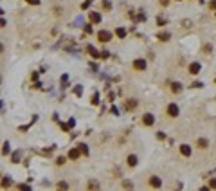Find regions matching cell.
<instances>
[{"label":"cell","instance_id":"6da1fadb","mask_svg":"<svg viewBox=\"0 0 216 191\" xmlns=\"http://www.w3.org/2000/svg\"><path fill=\"white\" fill-rule=\"evenodd\" d=\"M97 40H99V42H103V44H106V42H110V40H112V33H110V31H106V29L99 31V33H97Z\"/></svg>","mask_w":216,"mask_h":191},{"label":"cell","instance_id":"7a4b0ae2","mask_svg":"<svg viewBox=\"0 0 216 191\" xmlns=\"http://www.w3.org/2000/svg\"><path fill=\"white\" fill-rule=\"evenodd\" d=\"M167 114H169L171 117H177V116H178V114H180L178 106H177V105H175V103H169V105H167Z\"/></svg>","mask_w":216,"mask_h":191},{"label":"cell","instance_id":"3957f363","mask_svg":"<svg viewBox=\"0 0 216 191\" xmlns=\"http://www.w3.org/2000/svg\"><path fill=\"white\" fill-rule=\"evenodd\" d=\"M133 69L135 70H144L146 69V59H135L133 61Z\"/></svg>","mask_w":216,"mask_h":191},{"label":"cell","instance_id":"277c9868","mask_svg":"<svg viewBox=\"0 0 216 191\" xmlns=\"http://www.w3.org/2000/svg\"><path fill=\"white\" fill-rule=\"evenodd\" d=\"M142 123L146 126H151L153 123H155V117L151 116V114H144V117H142Z\"/></svg>","mask_w":216,"mask_h":191},{"label":"cell","instance_id":"5b68a950","mask_svg":"<svg viewBox=\"0 0 216 191\" xmlns=\"http://www.w3.org/2000/svg\"><path fill=\"white\" fill-rule=\"evenodd\" d=\"M126 162H128V166L130 168H135L137 166V162H139V159H137V155H128V159H126Z\"/></svg>","mask_w":216,"mask_h":191},{"label":"cell","instance_id":"8992f818","mask_svg":"<svg viewBox=\"0 0 216 191\" xmlns=\"http://www.w3.org/2000/svg\"><path fill=\"white\" fill-rule=\"evenodd\" d=\"M150 186H153V188H160V186H162V180H160L158 177H150Z\"/></svg>","mask_w":216,"mask_h":191},{"label":"cell","instance_id":"52a82bcc","mask_svg":"<svg viewBox=\"0 0 216 191\" xmlns=\"http://www.w3.org/2000/svg\"><path fill=\"white\" fill-rule=\"evenodd\" d=\"M69 159H72V161L79 159V148H72L70 152H69Z\"/></svg>","mask_w":216,"mask_h":191},{"label":"cell","instance_id":"ba28073f","mask_svg":"<svg viewBox=\"0 0 216 191\" xmlns=\"http://www.w3.org/2000/svg\"><path fill=\"white\" fill-rule=\"evenodd\" d=\"M180 153L184 155V157H189V155H191V146H187V144H182V146H180Z\"/></svg>","mask_w":216,"mask_h":191},{"label":"cell","instance_id":"9c48e42d","mask_svg":"<svg viewBox=\"0 0 216 191\" xmlns=\"http://www.w3.org/2000/svg\"><path fill=\"white\" fill-rule=\"evenodd\" d=\"M88 18H90V22H94V23H99L101 22V15L99 13H90V15H88Z\"/></svg>","mask_w":216,"mask_h":191},{"label":"cell","instance_id":"30bf717a","mask_svg":"<svg viewBox=\"0 0 216 191\" xmlns=\"http://www.w3.org/2000/svg\"><path fill=\"white\" fill-rule=\"evenodd\" d=\"M86 51H88V54H90L92 58H101V52H97L92 45H88V47H86Z\"/></svg>","mask_w":216,"mask_h":191},{"label":"cell","instance_id":"8fae6325","mask_svg":"<svg viewBox=\"0 0 216 191\" xmlns=\"http://www.w3.org/2000/svg\"><path fill=\"white\" fill-rule=\"evenodd\" d=\"M189 72L191 74H198L200 72V63H191V65H189Z\"/></svg>","mask_w":216,"mask_h":191},{"label":"cell","instance_id":"7c38bea8","mask_svg":"<svg viewBox=\"0 0 216 191\" xmlns=\"http://www.w3.org/2000/svg\"><path fill=\"white\" fill-rule=\"evenodd\" d=\"M171 90L175 92V94H178V92H182V85L175 81V83H171Z\"/></svg>","mask_w":216,"mask_h":191},{"label":"cell","instance_id":"4fadbf2b","mask_svg":"<svg viewBox=\"0 0 216 191\" xmlns=\"http://www.w3.org/2000/svg\"><path fill=\"white\" fill-rule=\"evenodd\" d=\"M79 152H81V155H88V146H86L85 142H79Z\"/></svg>","mask_w":216,"mask_h":191},{"label":"cell","instance_id":"5bb4252c","mask_svg":"<svg viewBox=\"0 0 216 191\" xmlns=\"http://www.w3.org/2000/svg\"><path fill=\"white\" fill-rule=\"evenodd\" d=\"M137 106V101H133V99H130V101H126V110H133Z\"/></svg>","mask_w":216,"mask_h":191},{"label":"cell","instance_id":"9a60e30c","mask_svg":"<svg viewBox=\"0 0 216 191\" xmlns=\"http://www.w3.org/2000/svg\"><path fill=\"white\" fill-rule=\"evenodd\" d=\"M72 126H74V119H70V121H69L67 125H61V128H63L65 132H69V130H70Z\"/></svg>","mask_w":216,"mask_h":191},{"label":"cell","instance_id":"2e32d148","mask_svg":"<svg viewBox=\"0 0 216 191\" xmlns=\"http://www.w3.org/2000/svg\"><path fill=\"white\" fill-rule=\"evenodd\" d=\"M115 34H117L119 38H124L126 36V31L122 29V27H119V29H115Z\"/></svg>","mask_w":216,"mask_h":191},{"label":"cell","instance_id":"e0dca14e","mask_svg":"<svg viewBox=\"0 0 216 191\" xmlns=\"http://www.w3.org/2000/svg\"><path fill=\"white\" fill-rule=\"evenodd\" d=\"M158 40H160V42H167V40H169V34H167V33H160V34H158Z\"/></svg>","mask_w":216,"mask_h":191},{"label":"cell","instance_id":"ac0fdd59","mask_svg":"<svg viewBox=\"0 0 216 191\" xmlns=\"http://www.w3.org/2000/svg\"><path fill=\"white\" fill-rule=\"evenodd\" d=\"M20 159H22V152H14V155H13V162H20Z\"/></svg>","mask_w":216,"mask_h":191},{"label":"cell","instance_id":"d6986e66","mask_svg":"<svg viewBox=\"0 0 216 191\" xmlns=\"http://www.w3.org/2000/svg\"><path fill=\"white\" fill-rule=\"evenodd\" d=\"M2 152H4V155H9V152H11V146H9V142H6V144H4V150H2Z\"/></svg>","mask_w":216,"mask_h":191},{"label":"cell","instance_id":"ffe728a7","mask_svg":"<svg viewBox=\"0 0 216 191\" xmlns=\"http://www.w3.org/2000/svg\"><path fill=\"white\" fill-rule=\"evenodd\" d=\"M209 9H211V11H216V0H209Z\"/></svg>","mask_w":216,"mask_h":191},{"label":"cell","instance_id":"44dd1931","mask_svg":"<svg viewBox=\"0 0 216 191\" xmlns=\"http://www.w3.org/2000/svg\"><path fill=\"white\" fill-rule=\"evenodd\" d=\"M74 94H76V96H81V94H83V87H81V85H79V87H76V88H74Z\"/></svg>","mask_w":216,"mask_h":191},{"label":"cell","instance_id":"7402d4cb","mask_svg":"<svg viewBox=\"0 0 216 191\" xmlns=\"http://www.w3.org/2000/svg\"><path fill=\"white\" fill-rule=\"evenodd\" d=\"M103 8L106 9V11H110V9H112V4H110L108 0H105V2H103Z\"/></svg>","mask_w":216,"mask_h":191},{"label":"cell","instance_id":"603a6c76","mask_svg":"<svg viewBox=\"0 0 216 191\" xmlns=\"http://www.w3.org/2000/svg\"><path fill=\"white\" fill-rule=\"evenodd\" d=\"M9 186H11V180H9V178H4V180H2V188H9Z\"/></svg>","mask_w":216,"mask_h":191},{"label":"cell","instance_id":"cb8c5ba5","mask_svg":"<svg viewBox=\"0 0 216 191\" xmlns=\"http://www.w3.org/2000/svg\"><path fill=\"white\" fill-rule=\"evenodd\" d=\"M207 144H209V142L205 139H200V141H198V146H200V148H205Z\"/></svg>","mask_w":216,"mask_h":191},{"label":"cell","instance_id":"d4e9b609","mask_svg":"<svg viewBox=\"0 0 216 191\" xmlns=\"http://www.w3.org/2000/svg\"><path fill=\"white\" fill-rule=\"evenodd\" d=\"M157 25H166V20L162 18V16H158L157 18Z\"/></svg>","mask_w":216,"mask_h":191},{"label":"cell","instance_id":"484cf974","mask_svg":"<svg viewBox=\"0 0 216 191\" xmlns=\"http://www.w3.org/2000/svg\"><path fill=\"white\" fill-rule=\"evenodd\" d=\"M58 188H59V189H67V188H69V184H67V182H59V184H58Z\"/></svg>","mask_w":216,"mask_h":191},{"label":"cell","instance_id":"4316f807","mask_svg":"<svg viewBox=\"0 0 216 191\" xmlns=\"http://www.w3.org/2000/svg\"><path fill=\"white\" fill-rule=\"evenodd\" d=\"M88 188H90V189H97V188H99V184H95V182L92 180V182L88 184Z\"/></svg>","mask_w":216,"mask_h":191},{"label":"cell","instance_id":"83f0119b","mask_svg":"<svg viewBox=\"0 0 216 191\" xmlns=\"http://www.w3.org/2000/svg\"><path fill=\"white\" fill-rule=\"evenodd\" d=\"M209 186H211L213 189H216V178H211V180H209Z\"/></svg>","mask_w":216,"mask_h":191},{"label":"cell","instance_id":"f1b7e54d","mask_svg":"<svg viewBox=\"0 0 216 191\" xmlns=\"http://www.w3.org/2000/svg\"><path fill=\"white\" fill-rule=\"evenodd\" d=\"M56 164H58V166H61V164H65V157H58Z\"/></svg>","mask_w":216,"mask_h":191},{"label":"cell","instance_id":"f546056e","mask_svg":"<svg viewBox=\"0 0 216 191\" xmlns=\"http://www.w3.org/2000/svg\"><path fill=\"white\" fill-rule=\"evenodd\" d=\"M27 4H31V6H38L40 4V0H25Z\"/></svg>","mask_w":216,"mask_h":191},{"label":"cell","instance_id":"4dcf8cb0","mask_svg":"<svg viewBox=\"0 0 216 191\" xmlns=\"http://www.w3.org/2000/svg\"><path fill=\"white\" fill-rule=\"evenodd\" d=\"M157 139L164 141V139H166V135H164V133H162V132H158V133H157Z\"/></svg>","mask_w":216,"mask_h":191},{"label":"cell","instance_id":"1f68e13d","mask_svg":"<svg viewBox=\"0 0 216 191\" xmlns=\"http://www.w3.org/2000/svg\"><path fill=\"white\" fill-rule=\"evenodd\" d=\"M92 103H94V105L99 103V97H97V96H94V97H92Z\"/></svg>","mask_w":216,"mask_h":191},{"label":"cell","instance_id":"d6a6232c","mask_svg":"<svg viewBox=\"0 0 216 191\" xmlns=\"http://www.w3.org/2000/svg\"><path fill=\"white\" fill-rule=\"evenodd\" d=\"M88 6H90V2L86 0V2H83V6H81V8H83V9H86V8H88Z\"/></svg>","mask_w":216,"mask_h":191},{"label":"cell","instance_id":"836d02e7","mask_svg":"<svg viewBox=\"0 0 216 191\" xmlns=\"http://www.w3.org/2000/svg\"><path fill=\"white\" fill-rule=\"evenodd\" d=\"M4 25H6V20H4V18H0V27H4Z\"/></svg>","mask_w":216,"mask_h":191},{"label":"cell","instance_id":"e575fe53","mask_svg":"<svg viewBox=\"0 0 216 191\" xmlns=\"http://www.w3.org/2000/svg\"><path fill=\"white\" fill-rule=\"evenodd\" d=\"M160 4H162V6H167V4H169V0H160Z\"/></svg>","mask_w":216,"mask_h":191},{"label":"cell","instance_id":"d590c367","mask_svg":"<svg viewBox=\"0 0 216 191\" xmlns=\"http://www.w3.org/2000/svg\"><path fill=\"white\" fill-rule=\"evenodd\" d=\"M88 2H92V0H88Z\"/></svg>","mask_w":216,"mask_h":191}]
</instances>
